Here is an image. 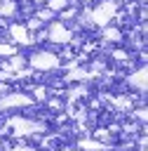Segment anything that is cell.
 Instances as JSON below:
<instances>
[{
    "mask_svg": "<svg viewBox=\"0 0 148 151\" xmlns=\"http://www.w3.org/2000/svg\"><path fill=\"white\" fill-rule=\"evenodd\" d=\"M49 33H52V35H49L52 40H59V42H66V40H68V31H66L63 26H56V24H54Z\"/></svg>",
    "mask_w": 148,
    "mask_h": 151,
    "instance_id": "6da1fadb",
    "label": "cell"
},
{
    "mask_svg": "<svg viewBox=\"0 0 148 151\" xmlns=\"http://www.w3.org/2000/svg\"><path fill=\"white\" fill-rule=\"evenodd\" d=\"M31 61H33L35 66H49V64H56V59H54V57H49L47 52H40V54H38V57H33Z\"/></svg>",
    "mask_w": 148,
    "mask_h": 151,
    "instance_id": "7a4b0ae2",
    "label": "cell"
}]
</instances>
